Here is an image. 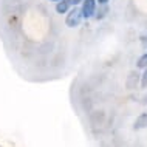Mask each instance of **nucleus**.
<instances>
[{
  "mask_svg": "<svg viewBox=\"0 0 147 147\" xmlns=\"http://www.w3.org/2000/svg\"><path fill=\"white\" fill-rule=\"evenodd\" d=\"M82 13H81V8L79 6H71L68 9V13L65 16V25L68 28H76V26L81 25L82 22Z\"/></svg>",
  "mask_w": 147,
  "mask_h": 147,
  "instance_id": "nucleus-1",
  "label": "nucleus"
},
{
  "mask_svg": "<svg viewBox=\"0 0 147 147\" xmlns=\"http://www.w3.org/2000/svg\"><path fill=\"white\" fill-rule=\"evenodd\" d=\"M79 8H81V13L84 19H93L94 13H96V8H98V2L96 0H82Z\"/></svg>",
  "mask_w": 147,
  "mask_h": 147,
  "instance_id": "nucleus-2",
  "label": "nucleus"
},
{
  "mask_svg": "<svg viewBox=\"0 0 147 147\" xmlns=\"http://www.w3.org/2000/svg\"><path fill=\"white\" fill-rule=\"evenodd\" d=\"M133 129H135V130H142V129H147V112H146V113H141L140 116L136 118V121H135Z\"/></svg>",
  "mask_w": 147,
  "mask_h": 147,
  "instance_id": "nucleus-3",
  "label": "nucleus"
},
{
  "mask_svg": "<svg viewBox=\"0 0 147 147\" xmlns=\"http://www.w3.org/2000/svg\"><path fill=\"white\" fill-rule=\"evenodd\" d=\"M70 8H71V5L68 0H59V2H56V13L57 14H67Z\"/></svg>",
  "mask_w": 147,
  "mask_h": 147,
  "instance_id": "nucleus-4",
  "label": "nucleus"
},
{
  "mask_svg": "<svg viewBox=\"0 0 147 147\" xmlns=\"http://www.w3.org/2000/svg\"><path fill=\"white\" fill-rule=\"evenodd\" d=\"M107 14H109V5H98L96 13H94L93 17L96 20H102L104 17H107Z\"/></svg>",
  "mask_w": 147,
  "mask_h": 147,
  "instance_id": "nucleus-5",
  "label": "nucleus"
},
{
  "mask_svg": "<svg viewBox=\"0 0 147 147\" xmlns=\"http://www.w3.org/2000/svg\"><path fill=\"white\" fill-rule=\"evenodd\" d=\"M146 67H147V53L141 54V56L138 57V61H136V68H140V70H144Z\"/></svg>",
  "mask_w": 147,
  "mask_h": 147,
  "instance_id": "nucleus-6",
  "label": "nucleus"
},
{
  "mask_svg": "<svg viewBox=\"0 0 147 147\" xmlns=\"http://www.w3.org/2000/svg\"><path fill=\"white\" fill-rule=\"evenodd\" d=\"M141 87L142 88H147V67L144 68V71H142V74H141Z\"/></svg>",
  "mask_w": 147,
  "mask_h": 147,
  "instance_id": "nucleus-7",
  "label": "nucleus"
},
{
  "mask_svg": "<svg viewBox=\"0 0 147 147\" xmlns=\"http://www.w3.org/2000/svg\"><path fill=\"white\" fill-rule=\"evenodd\" d=\"M68 2H70L71 6H79L82 3V0H68Z\"/></svg>",
  "mask_w": 147,
  "mask_h": 147,
  "instance_id": "nucleus-8",
  "label": "nucleus"
},
{
  "mask_svg": "<svg viewBox=\"0 0 147 147\" xmlns=\"http://www.w3.org/2000/svg\"><path fill=\"white\" fill-rule=\"evenodd\" d=\"M96 2H98V5H109L110 0H96Z\"/></svg>",
  "mask_w": 147,
  "mask_h": 147,
  "instance_id": "nucleus-9",
  "label": "nucleus"
},
{
  "mask_svg": "<svg viewBox=\"0 0 147 147\" xmlns=\"http://www.w3.org/2000/svg\"><path fill=\"white\" fill-rule=\"evenodd\" d=\"M50 2H59V0H50Z\"/></svg>",
  "mask_w": 147,
  "mask_h": 147,
  "instance_id": "nucleus-10",
  "label": "nucleus"
}]
</instances>
